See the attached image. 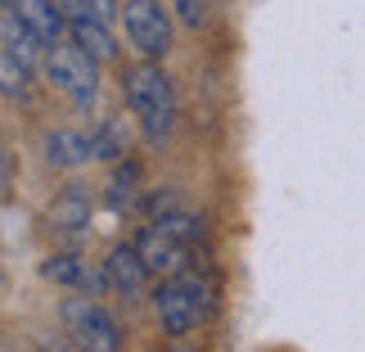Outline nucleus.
I'll list each match as a JSON object with an SVG mask.
<instances>
[{"mask_svg": "<svg viewBox=\"0 0 365 352\" xmlns=\"http://www.w3.org/2000/svg\"><path fill=\"white\" fill-rule=\"evenodd\" d=\"M153 312L167 334H190L207 316V280L190 266L176 276H163V285L153 289Z\"/></svg>", "mask_w": 365, "mask_h": 352, "instance_id": "7ed1b4c3", "label": "nucleus"}, {"mask_svg": "<svg viewBox=\"0 0 365 352\" xmlns=\"http://www.w3.org/2000/svg\"><path fill=\"white\" fill-rule=\"evenodd\" d=\"M104 276H108V289H113L122 303H140L153 271L145 266V258H140L135 244H118L113 253H108V262H104Z\"/></svg>", "mask_w": 365, "mask_h": 352, "instance_id": "6e6552de", "label": "nucleus"}, {"mask_svg": "<svg viewBox=\"0 0 365 352\" xmlns=\"http://www.w3.org/2000/svg\"><path fill=\"white\" fill-rule=\"evenodd\" d=\"M63 14H91V19L113 23V14H122L118 0H63Z\"/></svg>", "mask_w": 365, "mask_h": 352, "instance_id": "f3484780", "label": "nucleus"}, {"mask_svg": "<svg viewBox=\"0 0 365 352\" xmlns=\"http://www.w3.org/2000/svg\"><path fill=\"white\" fill-rule=\"evenodd\" d=\"M46 77H50V86L63 95L73 109H91L95 104V95H100V59L95 54H86L81 46H73V41H59V46H50L46 50Z\"/></svg>", "mask_w": 365, "mask_h": 352, "instance_id": "20e7f679", "label": "nucleus"}, {"mask_svg": "<svg viewBox=\"0 0 365 352\" xmlns=\"http://www.w3.org/2000/svg\"><path fill=\"white\" fill-rule=\"evenodd\" d=\"M0 5H9V0H0Z\"/></svg>", "mask_w": 365, "mask_h": 352, "instance_id": "aec40b11", "label": "nucleus"}, {"mask_svg": "<svg viewBox=\"0 0 365 352\" xmlns=\"http://www.w3.org/2000/svg\"><path fill=\"white\" fill-rule=\"evenodd\" d=\"M91 140H95V159H104V163H122L131 154V126H126V118H100Z\"/></svg>", "mask_w": 365, "mask_h": 352, "instance_id": "4468645a", "label": "nucleus"}, {"mask_svg": "<svg viewBox=\"0 0 365 352\" xmlns=\"http://www.w3.org/2000/svg\"><path fill=\"white\" fill-rule=\"evenodd\" d=\"M199 235H203L199 217L180 213V208H167V213H158L135 235V248H140V258H145V266L153 276H176L190 266V253L199 244Z\"/></svg>", "mask_w": 365, "mask_h": 352, "instance_id": "f03ea898", "label": "nucleus"}, {"mask_svg": "<svg viewBox=\"0 0 365 352\" xmlns=\"http://www.w3.org/2000/svg\"><path fill=\"white\" fill-rule=\"evenodd\" d=\"M95 159V140L86 131H73V126H59V131L46 136V163L59 167V172H77Z\"/></svg>", "mask_w": 365, "mask_h": 352, "instance_id": "9d476101", "label": "nucleus"}, {"mask_svg": "<svg viewBox=\"0 0 365 352\" xmlns=\"http://www.w3.org/2000/svg\"><path fill=\"white\" fill-rule=\"evenodd\" d=\"M135 181H140V167L135 163H122L118 172H113V186H108V208H118V213H122V208L135 199Z\"/></svg>", "mask_w": 365, "mask_h": 352, "instance_id": "dca6fc26", "label": "nucleus"}, {"mask_svg": "<svg viewBox=\"0 0 365 352\" xmlns=\"http://www.w3.org/2000/svg\"><path fill=\"white\" fill-rule=\"evenodd\" d=\"M50 231L63 239H81L91 231V199L81 186H68L59 199L50 203Z\"/></svg>", "mask_w": 365, "mask_h": 352, "instance_id": "9b49d317", "label": "nucleus"}, {"mask_svg": "<svg viewBox=\"0 0 365 352\" xmlns=\"http://www.w3.org/2000/svg\"><path fill=\"white\" fill-rule=\"evenodd\" d=\"M9 181H14V154H5V145H0V194L9 190Z\"/></svg>", "mask_w": 365, "mask_h": 352, "instance_id": "6ab92c4d", "label": "nucleus"}, {"mask_svg": "<svg viewBox=\"0 0 365 352\" xmlns=\"http://www.w3.org/2000/svg\"><path fill=\"white\" fill-rule=\"evenodd\" d=\"M122 27L145 59H163L172 50V19H167L163 0H122Z\"/></svg>", "mask_w": 365, "mask_h": 352, "instance_id": "423d86ee", "label": "nucleus"}, {"mask_svg": "<svg viewBox=\"0 0 365 352\" xmlns=\"http://www.w3.org/2000/svg\"><path fill=\"white\" fill-rule=\"evenodd\" d=\"M122 100H126V114L135 118L140 136H145L149 145H163V140L172 136V126H176V86L153 59L126 68Z\"/></svg>", "mask_w": 365, "mask_h": 352, "instance_id": "f257e3e1", "label": "nucleus"}, {"mask_svg": "<svg viewBox=\"0 0 365 352\" xmlns=\"http://www.w3.org/2000/svg\"><path fill=\"white\" fill-rule=\"evenodd\" d=\"M41 276H46L50 285L73 289V293H104L108 289L104 266H95L91 258H81V253H50V258L41 262Z\"/></svg>", "mask_w": 365, "mask_h": 352, "instance_id": "0eeeda50", "label": "nucleus"}, {"mask_svg": "<svg viewBox=\"0 0 365 352\" xmlns=\"http://www.w3.org/2000/svg\"><path fill=\"white\" fill-rule=\"evenodd\" d=\"M32 73L36 68L14 59L9 50H0V95H5V100H27V95H32Z\"/></svg>", "mask_w": 365, "mask_h": 352, "instance_id": "2eb2a0df", "label": "nucleus"}, {"mask_svg": "<svg viewBox=\"0 0 365 352\" xmlns=\"http://www.w3.org/2000/svg\"><path fill=\"white\" fill-rule=\"evenodd\" d=\"M68 41L81 46L86 54H95L100 64H108L118 54V41H113V23L104 19H91V14H68Z\"/></svg>", "mask_w": 365, "mask_h": 352, "instance_id": "f8f14e48", "label": "nucleus"}, {"mask_svg": "<svg viewBox=\"0 0 365 352\" xmlns=\"http://www.w3.org/2000/svg\"><path fill=\"white\" fill-rule=\"evenodd\" d=\"M0 50H9L14 59H23L27 68H36V64H46V50H50V46H46V41H41L27 23H19V19L5 9V14H0Z\"/></svg>", "mask_w": 365, "mask_h": 352, "instance_id": "ddd939ff", "label": "nucleus"}, {"mask_svg": "<svg viewBox=\"0 0 365 352\" xmlns=\"http://www.w3.org/2000/svg\"><path fill=\"white\" fill-rule=\"evenodd\" d=\"M59 326H63V339L77 352H122L118 321L95 303V293H73V298H63Z\"/></svg>", "mask_w": 365, "mask_h": 352, "instance_id": "39448f33", "label": "nucleus"}, {"mask_svg": "<svg viewBox=\"0 0 365 352\" xmlns=\"http://www.w3.org/2000/svg\"><path fill=\"white\" fill-rule=\"evenodd\" d=\"M176 19L185 27H207V19H212V0H176Z\"/></svg>", "mask_w": 365, "mask_h": 352, "instance_id": "a211bd4d", "label": "nucleus"}, {"mask_svg": "<svg viewBox=\"0 0 365 352\" xmlns=\"http://www.w3.org/2000/svg\"><path fill=\"white\" fill-rule=\"evenodd\" d=\"M19 23H27L32 32L46 41V46H59L63 32H68V14L63 5H54V0H9L5 5Z\"/></svg>", "mask_w": 365, "mask_h": 352, "instance_id": "1a4fd4ad", "label": "nucleus"}]
</instances>
